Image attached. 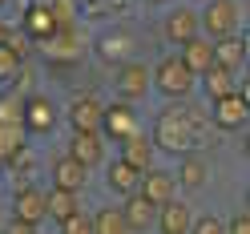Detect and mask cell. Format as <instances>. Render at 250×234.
Returning <instances> with one entry per match:
<instances>
[{
    "mask_svg": "<svg viewBox=\"0 0 250 234\" xmlns=\"http://www.w3.org/2000/svg\"><path fill=\"white\" fill-rule=\"evenodd\" d=\"M198 133H202L198 109H178V105H169V109H162V117H158V129H153V149L186 153V149L198 146Z\"/></svg>",
    "mask_w": 250,
    "mask_h": 234,
    "instance_id": "1",
    "label": "cell"
},
{
    "mask_svg": "<svg viewBox=\"0 0 250 234\" xmlns=\"http://www.w3.org/2000/svg\"><path fill=\"white\" fill-rule=\"evenodd\" d=\"M149 81H153V89H158L162 97L186 101V97L194 93V85H198V73L186 65L182 57H162L158 69H149Z\"/></svg>",
    "mask_w": 250,
    "mask_h": 234,
    "instance_id": "2",
    "label": "cell"
},
{
    "mask_svg": "<svg viewBox=\"0 0 250 234\" xmlns=\"http://www.w3.org/2000/svg\"><path fill=\"white\" fill-rule=\"evenodd\" d=\"M202 17V37H230V33H238V21H242V12H238V0H206V12H198Z\"/></svg>",
    "mask_w": 250,
    "mask_h": 234,
    "instance_id": "3",
    "label": "cell"
},
{
    "mask_svg": "<svg viewBox=\"0 0 250 234\" xmlns=\"http://www.w3.org/2000/svg\"><path fill=\"white\" fill-rule=\"evenodd\" d=\"M12 210H17L12 230H37L41 218H49V210H44V190H37V186H21V190H12Z\"/></svg>",
    "mask_w": 250,
    "mask_h": 234,
    "instance_id": "4",
    "label": "cell"
},
{
    "mask_svg": "<svg viewBox=\"0 0 250 234\" xmlns=\"http://www.w3.org/2000/svg\"><path fill=\"white\" fill-rule=\"evenodd\" d=\"M153 89L149 81V65H142V61H125V65H117V81H113V93L121 101H142L146 93Z\"/></svg>",
    "mask_w": 250,
    "mask_h": 234,
    "instance_id": "5",
    "label": "cell"
},
{
    "mask_svg": "<svg viewBox=\"0 0 250 234\" xmlns=\"http://www.w3.org/2000/svg\"><path fill=\"white\" fill-rule=\"evenodd\" d=\"M246 117H250V109H246V101L238 97V89L226 93V97H214V113H210V121H214L222 133L242 129V126H246Z\"/></svg>",
    "mask_w": 250,
    "mask_h": 234,
    "instance_id": "6",
    "label": "cell"
},
{
    "mask_svg": "<svg viewBox=\"0 0 250 234\" xmlns=\"http://www.w3.org/2000/svg\"><path fill=\"white\" fill-rule=\"evenodd\" d=\"M198 33H202V17H198L190 4L174 8V12L166 17V24H162V37H166L169 44H178V49H182V44L190 41V37H198Z\"/></svg>",
    "mask_w": 250,
    "mask_h": 234,
    "instance_id": "7",
    "label": "cell"
},
{
    "mask_svg": "<svg viewBox=\"0 0 250 234\" xmlns=\"http://www.w3.org/2000/svg\"><path fill=\"white\" fill-rule=\"evenodd\" d=\"M137 129V113H133V101H113V105H105L101 109V133L105 137H113V142H121L125 133H133Z\"/></svg>",
    "mask_w": 250,
    "mask_h": 234,
    "instance_id": "8",
    "label": "cell"
},
{
    "mask_svg": "<svg viewBox=\"0 0 250 234\" xmlns=\"http://www.w3.org/2000/svg\"><path fill=\"white\" fill-rule=\"evenodd\" d=\"M69 153H73L77 162H85L89 170L101 166V162H105V133H101V129H73Z\"/></svg>",
    "mask_w": 250,
    "mask_h": 234,
    "instance_id": "9",
    "label": "cell"
},
{
    "mask_svg": "<svg viewBox=\"0 0 250 234\" xmlns=\"http://www.w3.org/2000/svg\"><path fill=\"white\" fill-rule=\"evenodd\" d=\"M137 190H142L153 206H162V202H169L178 194V178L169 174V170H153L149 166V170H142V186H137Z\"/></svg>",
    "mask_w": 250,
    "mask_h": 234,
    "instance_id": "10",
    "label": "cell"
},
{
    "mask_svg": "<svg viewBox=\"0 0 250 234\" xmlns=\"http://www.w3.org/2000/svg\"><path fill=\"white\" fill-rule=\"evenodd\" d=\"M190 226H194V210L186 206V202L169 198V202L158 206V230H162V234H186Z\"/></svg>",
    "mask_w": 250,
    "mask_h": 234,
    "instance_id": "11",
    "label": "cell"
},
{
    "mask_svg": "<svg viewBox=\"0 0 250 234\" xmlns=\"http://www.w3.org/2000/svg\"><path fill=\"white\" fill-rule=\"evenodd\" d=\"M101 101L93 97V93H85V97H73L69 101V126L73 129H101Z\"/></svg>",
    "mask_w": 250,
    "mask_h": 234,
    "instance_id": "12",
    "label": "cell"
},
{
    "mask_svg": "<svg viewBox=\"0 0 250 234\" xmlns=\"http://www.w3.org/2000/svg\"><path fill=\"white\" fill-rule=\"evenodd\" d=\"M85 178H89V166L77 162L73 153L53 162V186H61V190H85Z\"/></svg>",
    "mask_w": 250,
    "mask_h": 234,
    "instance_id": "13",
    "label": "cell"
},
{
    "mask_svg": "<svg viewBox=\"0 0 250 234\" xmlns=\"http://www.w3.org/2000/svg\"><path fill=\"white\" fill-rule=\"evenodd\" d=\"M121 214H125V230H146L153 222V214H158V206H153L142 190H133V194H125Z\"/></svg>",
    "mask_w": 250,
    "mask_h": 234,
    "instance_id": "14",
    "label": "cell"
},
{
    "mask_svg": "<svg viewBox=\"0 0 250 234\" xmlns=\"http://www.w3.org/2000/svg\"><path fill=\"white\" fill-rule=\"evenodd\" d=\"M121 158H125V162H133L137 170H149V166H153V137H146L142 126H137L133 133H125V137H121Z\"/></svg>",
    "mask_w": 250,
    "mask_h": 234,
    "instance_id": "15",
    "label": "cell"
},
{
    "mask_svg": "<svg viewBox=\"0 0 250 234\" xmlns=\"http://www.w3.org/2000/svg\"><path fill=\"white\" fill-rule=\"evenodd\" d=\"M186 190H198V186H206V178H210V158H202V153H194V149H186L182 153V162H178V174H174Z\"/></svg>",
    "mask_w": 250,
    "mask_h": 234,
    "instance_id": "16",
    "label": "cell"
},
{
    "mask_svg": "<svg viewBox=\"0 0 250 234\" xmlns=\"http://www.w3.org/2000/svg\"><path fill=\"white\" fill-rule=\"evenodd\" d=\"M133 33H125V28H113V33H105L97 41V49H101V61H113V65H125V61L133 57Z\"/></svg>",
    "mask_w": 250,
    "mask_h": 234,
    "instance_id": "17",
    "label": "cell"
},
{
    "mask_svg": "<svg viewBox=\"0 0 250 234\" xmlns=\"http://www.w3.org/2000/svg\"><path fill=\"white\" fill-rule=\"evenodd\" d=\"M105 186H109V194H133L137 186H142V170H137L133 162H125V158H117L113 166H109V178H105Z\"/></svg>",
    "mask_w": 250,
    "mask_h": 234,
    "instance_id": "18",
    "label": "cell"
},
{
    "mask_svg": "<svg viewBox=\"0 0 250 234\" xmlns=\"http://www.w3.org/2000/svg\"><path fill=\"white\" fill-rule=\"evenodd\" d=\"M246 41H238V37H218L214 41V65H222V69H230V73H238L242 65H246Z\"/></svg>",
    "mask_w": 250,
    "mask_h": 234,
    "instance_id": "19",
    "label": "cell"
},
{
    "mask_svg": "<svg viewBox=\"0 0 250 234\" xmlns=\"http://www.w3.org/2000/svg\"><path fill=\"white\" fill-rule=\"evenodd\" d=\"M24 129H33V133H49L53 126H57V105L49 101V97H33L24 105Z\"/></svg>",
    "mask_w": 250,
    "mask_h": 234,
    "instance_id": "20",
    "label": "cell"
},
{
    "mask_svg": "<svg viewBox=\"0 0 250 234\" xmlns=\"http://www.w3.org/2000/svg\"><path fill=\"white\" fill-rule=\"evenodd\" d=\"M182 61H186V65H190V69L202 77V73L214 65V41H210V37H202V33H198V37H190V41L182 44Z\"/></svg>",
    "mask_w": 250,
    "mask_h": 234,
    "instance_id": "21",
    "label": "cell"
},
{
    "mask_svg": "<svg viewBox=\"0 0 250 234\" xmlns=\"http://www.w3.org/2000/svg\"><path fill=\"white\" fill-rule=\"evenodd\" d=\"M44 210H49L53 222L69 218L73 210H81V190H61V186H53V190L44 194Z\"/></svg>",
    "mask_w": 250,
    "mask_h": 234,
    "instance_id": "22",
    "label": "cell"
},
{
    "mask_svg": "<svg viewBox=\"0 0 250 234\" xmlns=\"http://www.w3.org/2000/svg\"><path fill=\"white\" fill-rule=\"evenodd\" d=\"M202 77H206L202 85H206L210 101H214V97H226V93H234V89H238V85H234V73H230V69H222V65H210Z\"/></svg>",
    "mask_w": 250,
    "mask_h": 234,
    "instance_id": "23",
    "label": "cell"
},
{
    "mask_svg": "<svg viewBox=\"0 0 250 234\" xmlns=\"http://www.w3.org/2000/svg\"><path fill=\"white\" fill-rule=\"evenodd\" d=\"M93 230H97V234H121L125 230V214L113 210V206H105V210L93 214Z\"/></svg>",
    "mask_w": 250,
    "mask_h": 234,
    "instance_id": "24",
    "label": "cell"
},
{
    "mask_svg": "<svg viewBox=\"0 0 250 234\" xmlns=\"http://www.w3.org/2000/svg\"><path fill=\"white\" fill-rule=\"evenodd\" d=\"M24 28H28V33H37V37H44V33H53V17L44 8H33V12H28V21H24Z\"/></svg>",
    "mask_w": 250,
    "mask_h": 234,
    "instance_id": "25",
    "label": "cell"
},
{
    "mask_svg": "<svg viewBox=\"0 0 250 234\" xmlns=\"http://www.w3.org/2000/svg\"><path fill=\"white\" fill-rule=\"evenodd\" d=\"M17 65H21V57L12 44H0V81H8V77H17Z\"/></svg>",
    "mask_w": 250,
    "mask_h": 234,
    "instance_id": "26",
    "label": "cell"
},
{
    "mask_svg": "<svg viewBox=\"0 0 250 234\" xmlns=\"http://www.w3.org/2000/svg\"><path fill=\"white\" fill-rule=\"evenodd\" d=\"M61 230H65V234H85V230H93V222H89L81 210H73L69 218H61Z\"/></svg>",
    "mask_w": 250,
    "mask_h": 234,
    "instance_id": "27",
    "label": "cell"
},
{
    "mask_svg": "<svg viewBox=\"0 0 250 234\" xmlns=\"http://www.w3.org/2000/svg\"><path fill=\"white\" fill-rule=\"evenodd\" d=\"M190 230H198V234H218V230H226V222H222L218 214H202V218H194Z\"/></svg>",
    "mask_w": 250,
    "mask_h": 234,
    "instance_id": "28",
    "label": "cell"
},
{
    "mask_svg": "<svg viewBox=\"0 0 250 234\" xmlns=\"http://www.w3.org/2000/svg\"><path fill=\"white\" fill-rule=\"evenodd\" d=\"M226 230H230V234H250V210H242V214H234L230 222H226Z\"/></svg>",
    "mask_w": 250,
    "mask_h": 234,
    "instance_id": "29",
    "label": "cell"
},
{
    "mask_svg": "<svg viewBox=\"0 0 250 234\" xmlns=\"http://www.w3.org/2000/svg\"><path fill=\"white\" fill-rule=\"evenodd\" d=\"M238 97L246 101V109H250V77H242V89H238Z\"/></svg>",
    "mask_w": 250,
    "mask_h": 234,
    "instance_id": "30",
    "label": "cell"
},
{
    "mask_svg": "<svg viewBox=\"0 0 250 234\" xmlns=\"http://www.w3.org/2000/svg\"><path fill=\"white\" fill-rule=\"evenodd\" d=\"M242 153L250 158V129H246V137H242Z\"/></svg>",
    "mask_w": 250,
    "mask_h": 234,
    "instance_id": "31",
    "label": "cell"
},
{
    "mask_svg": "<svg viewBox=\"0 0 250 234\" xmlns=\"http://www.w3.org/2000/svg\"><path fill=\"white\" fill-rule=\"evenodd\" d=\"M246 210H250V190H246Z\"/></svg>",
    "mask_w": 250,
    "mask_h": 234,
    "instance_id": "32",
    "label": "cell"
},
{
    "mask_svg": "<svg viewBox=\"0 0 250 234\" xmlns=\"http://www.w3.org/2000/svg\"><path fill=\"white\" fill-rule=\"evenodd\" d=\"M246 57H250V49H246Z\"/></svg>",
    "mask_w": 250,
    "mask_h": 234,
    "instance_id": "33",
    "label": "cell"
},
{
    "mask_svg": "<svg viewBox=\"0 0 250 234\" xmlns=\"http://www.w3.org/2000/svg\"><path fill=\"white\" fill-rule=\"evenodd\" d=\"M0 166H4V162H0Z\"/></svg>",
    "mask_w": 250,
    "mask_h": 234,
    "instance_id": "34",
    "label": "cell"
}]
</instances>
